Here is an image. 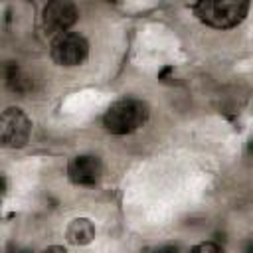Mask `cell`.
<instances>
[{
    "instance_id": "obj_1",
    "label": "cell",
    "mask_w": 253,
    "mask_h": 253,
    "mask_svg": "<svg viewBox=\"0 0 253 253\" xmlns=\"http://www.w3.org/2000/svg\"><path fill=\"white\" fill-rule=\"evenodd\" d=\"M194 10L206 26L215 30H229L245 20L249 0H198Z\"/></svg>"
},
{
    "instance_id": "obj_2",
    "label": "cell",
    "mask_w": 253,
    "mask_h": 253,
    "mask_svg": "<svg viewBox=\"0 0 253 253\" xmlns=\"http://www.w3.org/2000/svg\"><path fill=\"white\" fill-rule=\"evenodd\" d=\"M146 121L148 105L140 99H121L113 103L103 117V125L111 134H130Z\"/></svg>"
},
{
    "instance_id": "obj_3",
    "label": "cell",
    "mask_w": 253,
    "mask_h": 253,
    "mask_svg": "<svg viewBox=\"0 0 253 253\" xmlns=\"http://www.w3.org/2000/svg\"><path fill=\"white\" fill-rule=\"evenodd\" d=\"M32 134V121L30 117L18 109L8 107L0 113V144L6 148H22L28 144Z\"/></svg>"
},
{
    "instance_id": "obj_4",
    "label": "cell",
    "mask_w": 253,
    "mask_h": 253,
    "mask_svg": "<svg viewBox=\"0 0 253 253\" xmlns=\"http://www.w3.org/2000/svg\"><path fill=\"white\" fill-rule=\"evenodd\" d=\"M51 59L61 67H73L87 59L89 55V43L81 34L73 32H61L51 42Z\"/></svg>"
},
{
    "instance_id": "obj_5",
    "label": "cell",
    "mask_w": 253,
    "mask_h": 253,
    "mask_svg": "<svg viewBox=\"0 0 253 253\" xmlns=\"http://www.w3.org/2000/svg\"><path fill=\"white\" fill-rule=\"evenodd\" d=\"M42 22L47 34L57 36L61 32H67L77 22V6L73 4V0H49L43 6Z\"/></svg>"
},
{
    "instance_id": "obj_6",
    "label": "cell",
    "mask_w": 253,
    "mask_h": 253,
    "mask_svg": "<svg viewBox=\"0 0 253 253\" xmlns=\"http://www.w3.org/2000/svg\"><path fill=\"white\" fill-rule=\"evenodd\" d=\"M103 174V164L93 154H79L69 160L67 176L75 186H95Z\"/></svg>"
},
{
    "instance_id": "obj_7",
    "label": "cell",
    "mask_w": 253,
    "mask_h": 253,
    "mask_svg": "<svg viewBox=\"0 0 253 253\" xmlns=\"http://www.w3.org/2000/svg\"><path fill=\"white\" fill-rule=\"evenodd\" d=\"M0 73H2V79L6 83V87L14 93H20V95H26L34 89V81L32 77L16 63V61H6L2 67H0Z\"/></svg>"
},
{
    "instance_id": "obj_8",
    "label": "cell",
    "mask_w": 253,
    "mask_h": 253,
    "mask_svg": "<svg viewBox=\"0 0 253 253\" xmlns=\"http://www.w3.org/2000/svg\"><path fill=\"white\" fill-rule=\"evenodd\" d=\"M95 237V225L87 217H75L67 227V239L75 245H87Z\"/></svg>"
},
{
    "instance_id": "obj_9",
    "label": "cell",
    "mask_w": 253,
    "mask_h": 253,
    "mask_svg": "<svg viewBox=\"0 0 253 253\" xmlns=\"http://www.w3.org/2000/svg\"><path fill=\"white\" fill-rule=\"evenodd\" d=\"M194 251H221V245L215 243H200L194 247Z\"/></svg>"
},
{
    "instance_id": "obj_10",
    "label": "cell",
    "mask_w": 253,
    "mask_h": 253,
    "mask_svg": "<svg viewBox=\"0 0 253 253\" xmlns=\"http://www.w3.org/2000/svg\"><path fill=\"white\" fill-rule=\"evenodd\" d=\"M4 194H6V180L0 176V204H2V200H4Z\"/></svg>"
}]
</instances>
